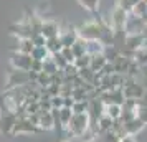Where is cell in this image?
Returning <instances> with one entry per match:
<instances>
[{"mask_svg": "<svg viewBox=\"0 0 147 142\" xmlns=\"http://www.w3.org/2000/svg\"><path fill=\"white\" fill-rule=\"evenodd\" d=\"M93 124H91V117L88 112H83V114H73L71 117V121L68 124L65 131L68 132L69 137H81V135H84L89 131Z\"/></svg>", "mask_w": 147, "mask_h": 142, "instance_id": "obj_1", "label": "cell"}, {"mask_svg": "<svg viewBox=\"0 0 147 142\" xmlns=\"http://www.w3.org/2000/svg\"><path fill=\"white\" fill-rule=\"evenodd\" d=\"M36 75H38V73H33V71L12 69V71L8 73V78H7V89L25 86V84H28L30 81H35V79H36Z\"/></svg>", "mask_w": 147, "mask_h": 142, "instance_id": "obj_2", "label": "cell"}, {"mask_svg": "<svg viewBox=\"0 0 147 142\" xmlns=\"http://www.w3.org/2000/svg\"><path fill=\"white\" fill-rule=\"evenodd\" d=\"M76 32H78V36H81V38H84L88 41H94V40L101 41L102 40V28L98 23V20H91V22L83 23Z\"/></svg>", "mask_w": 147, "mask_h": 142, "instance_id": "obj_3", "label": "cell"}, {"mask_svg": "<svg viewBox=\"0 0 147 142\" xmlns=\"http://www.w3.org/2000/svg\"><path fill=\"white\" fill-rule=\"evenodd\" d=\"M127 18H129V13H127L126 10H122V8L116 7L111 12V18H109V25H111V28H113L114 32H122L124 30V27H126V22Z\"/></svg>", "mask_w": 147, "mask_h": 142, "instance_id": "obj_4", "label": "cell"}, {"mask_svg": "<svg viewBox=\"0 0 147 142\" xmlns=\"http://www.w3.org/2000/svg\"><path fill=\"white\" fill-rule=\"evenodd\" d=\"M36 132H41V129L38 126H35L27 119H17L13 129H12V135H17V134H36Z\"/></svg>", "mask_w": 147, "mask_h": 142, "instance_id": "obj_5", "label": "cell"}, {"mask_svg": "<svg viewBox=\"0 0 147 142\" xmlns=\"http://www.w3.org/2000/svg\"><path fill=\"white\" fill-rule=\"evenodd\" d=\"M12 66L13 69H22V71H30V68H32V55H25V53H18V51H15L12 55Z\"/></svg>", "mask_w": 147, "mask_h": 142, "instance_id": "obj_6", "label": "cell"}, {"mask_svg": "<svg viewBox=\"0 0 147 142\" xmlns=\"http://www.w3.org/2000/svg\"><path fill=\"white\" fill-rule=\"evenodd\" d=\"M60 25L55 20H41V27H40V33L45 38H51V36H58L60 35Z\"/></svg>", "mask_w": 147, "mask_h": 142, "instance_id": "obj_7", "label": "cell"}, {"mask_svg": "<svg viewBox=\"0 0 147 142\" xmlns=\"http://www.w3.org/2000/svg\"><path fill=\"white\" fill-rule=\"evenodd\" d=\"M144 43H146V35L144 33H129L126 38V46L131 51H136V50L142 48Z\"/></svg>", "mask_w": 147, "mask_h": 142, "instance_id": "obj_8", "label": "cell"}, {"mask_svg": "<svg viewBox=\"0 0 147 142\" xmlns=\"http://www.w3.org/2000/svg\"><path fill=\"white\" fill-rule=\"evenodd\" d=\"M15 122H17L15 112H5V116L0 117V129H2V132L10 134L12 129H13V126H15Z\"/></svg>", "mask_w": 147, "mask_h": 142, "instance_id": "obj_9", "label": "cell"}, {"mask_svg": "<svg viewBox=\"0 0 147 142\" xmlns=\"http://www.w3.org/2000/svg\"><path fill=\"white\" fill-rule=\"evenodd\" d=\"M107 63V58L104 53H96V55H91V61H89V68L93 69L94 73H99L102 66Z\"/></svg>", "mask_w": 147, "mask_h": 142, "instance_id": "obj_10", "label": "cell"}, {"mask_svg": "<svg viewBox=\"0 0 147 142\" xmlns=\"http://www.w3.org/2000/svg\"><path fill=\"white\" fill-rule=\"evenodd\" d=\"M144 126H146V124L140 121L137 116H136L134 119H131V121L124 122V129H126L127 134H131V135H136L137 132H140V131L144 129Z\"/></svg>", "mask_w": 147, "mask_h": 142, "instance_id": "obj_11", "label": "cell"}, {"mask_svg": "<svg viewBox=\"0 0 147 142\" xmlns=\"http://www.w3.org/2000/svg\"><path fill=\"white\" fill-rule=\"evenodd\" d=\"M38 127L41 131H51V129H55V119H53V116H51V112H40Z\"/></svg>", "mask_w": 147, "mask_h": 142, "instance_id": "obj_12", "label": "cell"}, {"mask_svg": "<svg viewBox=\"0 0 147 142\" xmlns=\"http://www.w3.org/2000/svg\"><path fill=\"white\" fill-rule=\"evenodd\" d=\"M45 48L48 50V53H58L61 51V48H63V43H61V38L60 35L58 36H51V38H47V43H45Z\"/></svg>", "mask_w": 147, "mask_h": 142, "instance_id": "obj_13", "label": "cell"}, {"mask_svg": "<svg viewBox=\"0 0 147 142\" xmlns=\"http://www.w3.org/2000/svg\"><path fill=\"white\" fill-rule=\"evenodd\" d=\"M33 48H35V45L32 41V38H18V43H17V51L18 53L32 55Z\"/></svg>", "mask_w": 147, "mask_h": 142, "instance_id": "obj_14", "label": "cell"}, {"mask_svg": "<svg viewBox=\"0 0 147 142\" xmlns=\"http://www.w3.org/2000/svg\"><path fill=\"white\" fill-rule=\"evenodd\" d=\"M104 114L109 116L113 121H116V119H119L121 114H122V106H121V104H114V102L106 104V106H104Z\"/></svg>", "mask_w": 147, "mask_h": 142, "instance_id": "obj_15", "label": "cell"}, {"mask_svg": "<svg viewBox=\"0 0 147 142\" xmlns=\"http://www.w3.org/2000/svg\"><path fill=\"white\" fill-rule=\"evenodd\" d=\"M86 48H88V40L81 38V36H78V38H76V41L71 45V50H73V53H74V56H76V58L86 53Z\"/></svg>", "mask_w": 147, "mask_h": 142, "instance_id": "obj_16", "label": "cell"}, {"mask_svg": "<svg viewBox=\"0 0 147 142\" xmlns=\"http://www.w3.org/2000/svg\"><path fill=\"white\" fill-rule=\"evenodd\" d=\"M60 38H61V43H63V46H71L76 38H78V32L76 30H69V32H63L60 33Z\"/></svg>", "mask_w": 147, "mask_h": 142, "instance_id": "obj_17", "label": "cell"}, {"mask_svg": "<svg viewBox=\"0 0 147 142\" xmlns=\"http://www.w3.org/2000/svg\"><path fill=\"white\" fill-rule=\"evenodd\" d=\"M58 111H60V126L66 127L69 121H71V117H73V111H71V108H65V106L60 108Z\"/></svg>", "mask_w": 147, "mask_h": 142, "instance_id": "obj_18", "label": "cell"}, {"mask_svg": "<svg viewBox=\"0 0 147 142\" xmlns=\"http://www.w3.org/2000/svg\"><path fill=\"white\" fill-rule=\"evenodd\" d=\"M104 43L102 41H88V48H86V53L89 55H96V53H104Z\"/></svg>", "mask_w": 147, "mask_h": 142, "instance_id": "obj_19", "label": "cell"}, {"mask_svg": "<svg viewBox=\"0 0 147 142\" xmlns=\"http://www.w3.org/2000/svg\"><path fill=\"white\" fill-rule=\"evenodd\" d=\"M35 83H36L40 88H48V86L53 83V81H51V75H48V73H45V71H40V73L36 75Z\"/></svg>", "mask_w": 147, "mask_h": 142, "instance_id": "obj_20", "label": "cell"}, {"mask_svg": "<svg viewBox=\"0 0 147 142\" xmlns=\"http://www.w3.org/2000/svg\"><path fill=\"white\" fill-rule=\"evenodd\" d=\"M48 56H50V53H48V50L45 46H35L33 51H32V58L33 60L43 61V60H47Z\"/></svg>", "mask_w": 147, "mask_h": 142, "instance_id": "obj_21", "label": "cell"}, {"mask_svg": "<svg viewBox=\"0 0 147 142\" xmlns=\"http://www.w3.org/2000/svg\"><path fill=\"white\" fill-rule=\"evenodd\" d=\"M99 142H121V137L114 131H106L99 134Z\"/></svg>", "mask_w": 147, "mask_h": 142, "instance_id": "obj_22", "label": "cell"}, {"mask_svg": "<svg viewBox=\"0 0 147 142\" xmlns=\"http://www.w3.org/2000/svg\"><path fill=\"white\" fill-rule=\"evenodd\" d=\"M88 108H89V101H74L73 108H71V111H73V114H83V112H88Z\"/></svg>", "mask_w": 147, "mask_h": 142, "instance_id": "obj_23", "label": "cell"}, {"mask_svg": "<svg viewBox=\"0 0 147 142\" xmlns=\"http://www.w3.org/2000/svg\"><path fill=\"white\" fill-rule=\"evenodd\" d=\"M147 10V2L146 0H140L139 3H136L132 7V10H131V15H134V17H140L142 18V15L146 13Z\"/></svg>", "mask_w": 147, "mask_h": 142, "instance_id": "obj_24", "label": "cell"}, {"mask_svg": "<svg viewBox=\"0 0 147 142\" xmlns=\"http://www.w3.org/2000/svg\"><path fill=\"white\" fill-rule=\"evenodd\" d=\"M89 61H91V55L84 53V55H81V56H78V58L74 60L73 65L78 68V69H81V68H88L89 66Z\"/></svg>", "mask_w": 147, "mask_h": 142, "instance_id": "obj_25", "label": "cell"}, {"mask_svg": "<svg viewBox=\"0 0 147 142\" xmlns=\"http://www.w3.org/2000/svg\"><path fill=\"white\" fill-rule=\"evenodd\" d=\"M43 71L48 73V75H55V73L58 71V66H56L55 61L51 60V55L48 56L47 60H43Z\"/></svg>", "mask_w": 147, "mask_h": 142, "instance_id": "obj_26", "label": "cell"}, {"mask_svg": "<svg viewBox=\"0 0 147 142\" xmlns=\"http://www.w3.org/2000/svg\"><path fill=\"white\" fill-rule=\"evenodd\" d=\"M83 7L86 8L88 12H98L99 10V0H78Z\"/></svg>", "mask_w": 147, "mask_h": 142, "instance_id": "obj_27", "label": "cell"}, {"mask_svg": "<svg viewBox=\"0 0 147 142\" xmlns=\"http://www.w3.org/2000/svg\"><path fill=\"white\" fill-rule=\"evenodd\" d=\"M51 60L55 61V65L58 66V69H65V68L69 65V63L65 60V56L61 55V51H58V53H51Z\"/></svg>", "mask_w": 147, "mask_h": 142, "instance_id": "obj_28", "label": "cell"}, {"mask_svg": "<svg viewBox=\"0 0 147 142\" xmlns=\"http://www.w3.org/2000/svg\"><path fill=\"white\" fill-rule=\"evenodd\" d=\"M61 55L65 56V60H66L68 63H74V60H76V56H74L71 46H63L61 48Z\"/></svg>", "mask_w": 147, "mask_h": 142, "instance_id": "obj_29", "label": "cell"}, {"mask_svg": "<svg viewBox=\"0 0 147 142\" xmlns=\"http://www.w3.org/2000/svg\"><path fill=\"white\" fill-rule=\"evenodd\" d=\"M116 7L126 10L127 13H131V10H132V3H131V0H117V2H116Z\"/></svg>", "mask_w": 147, "mask_h": 142, "instance_id": "obj_30", "label": "cell"}, {"mask_svg": "<svg viewBox=\"0 0 147 142\" xmlns=\"http://www.w3.org/2000/svg\"><path fill=\"white\" fill-rule=\"evenodd\" d=\"M32 41H33L35 46H45V43H47V38L43 36L41 33H35L32 36Z\"/></svg>", "mask_w": 147, "mask_h": 142, "instance_id": "obj_31", "label": "cell"}, {"mask_svg": "<svg viewBox=\"0 0 147 142\" xmlns=\"http://www.w3.org/2000/svg\"><path fill=\"white\" fill-rule=\"evenodd\" d=\"M50 102H51V108H56V109H60L63 108V96H51L50 98Z\"/></svg>", "mask_w": 147, "mask_h": 142, "instance_id": "obj_32", "label": "cell"}, {"mask_svg": "<svg viewBox=\"0 0 147 142\" xmlns=\"http://www.w3.org/2000/svg\"><path fill=\"white\" fill-rule=\"evenodd\" d=\"M30 71H33V73H40V71H43V61L33 60L32 61V68H30Z\"/></svg>", "mask_w": 147, "mask_h": 142, "instance_id": "obj_33", "label": "cell"}, {"mask_svg": "<svg viewBox=\"0 0 147 142\" xmlns=\"http://www.w3.org/2000/svg\"><path fill=\"white\" fill-rule=\"evenodd\" d=\"M121 142H137V141H136V137H134V135L127 134V135H124V137L121 139Z\"/></svg>", "mask_w": 147, "mask_h": 142, "instance_id": "obj_34", "label": "cell"}, {"mask_svg": "<svg viewBox=\"0 0 147 142\" xmlns=\"http://www.w3.org/2000/svg\"><path fill=\"white\" fill-rule=\"evenodd\" d=\"M142 20H144V22H146V23H147V10H146V13L142 15Z\"/></svg>", "mask_w": 147, "mask_h": 142, "instance_id": "obj_35", "label": "cell"}, {"mask_svg": "<svg viewBox=\"0 0 147 142\" xmlns=\"http://www.w3.org/2000/svg\"><path fill=\"white\" fill-rule=\"evenodd\" d=\"M139 2H140V0H131V3H132V7L136 5V3H139Z\"/></svg>", "mask_w": 147, "mask_h": 142, "instance_id": "obj_36", "label": "cell"}, {"mask_svg": "<svg viewBox=\"0 0 147 142\" xmlns=\"http://www.w3.org/2000/svg\"><path fill=\"white\" fill-rule=\"evenodd\" d=\"M63 142H74L73 139H66V141H63Z\"/></svg>", "mask_w": 147, "mask_h": 142, "instance_id": "obj_37", "label": "cell"}, {"mask_svg": "<svg viewBox=\"0 0 147 142\" xmlns=\"http://www.w3.org/2000/svg\"><path fill=\"white\" fill-rule=\"evenodd\" d=\"M91 142H99V139H94V141H91Z\"/></svg>", "mask_w": 147, "mask_h": 142, "instance_id": "obj_38", "label": "cell"}, {"mask_svg": "<svg viewBox=\"0 0 147 142\" xmlns=\"http://www.w3.org/2000/svg\"><path fill=\"white\" fill-rule=\"evenodd\" d=\"M146 30H147V23H146Z\"/></svg>", "mask_w": 147, "mask_h": 142, "instance_id": "obj_39", "label": "cell"}, {"mask_svg": "<svg viewBox=\"0 0 147 142\" xmlns=\"http://www.w3.org/2000/svg\"><path fill=\"white\" fill-rule=\"evenodd\" d=\"M146 2H147V0H146Z\"/></svg>", "mask_w": 147, "mask_h": 142, "instance_id": "obj_40", "label": "cell"}]
</instances>
